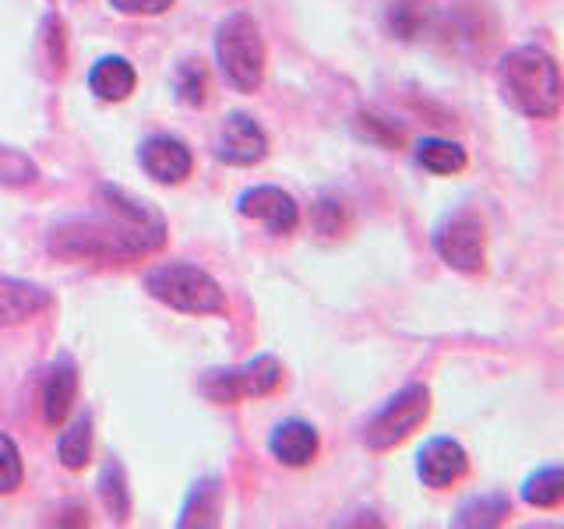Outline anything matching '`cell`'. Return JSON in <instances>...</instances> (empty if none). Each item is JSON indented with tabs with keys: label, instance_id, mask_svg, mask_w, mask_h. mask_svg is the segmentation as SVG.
I'll return each mask as SVG.
<instances>
[{
	"label": "cell",
	"instance_id": "cell-11",
	"mask_svg": "<svg viewBox=\"0 0 564 529\" xmlns=\"http://www.w3.org/2000/svg\"><path fill=\"white\" fill-rule=\"evenodd\" d=\"M466 469H469V455L452 438H434V441H427V445H423V452H420V463H416L420 481L427 484L431 490H448V487H455L466 476Z\"/></svg>",
	"mask_w": 564,
	"mask_h": 529
},
{
	"label": "cell",
	"instance_id": "cell-9",
	"mask_svg": "<svg viewBox=\"0 0 564 529\" xmlns=\"http://www.w3.org/2000/svg\"><path fill=\"white\" fill-rule=\"evenodd\" d=\"M240 216L247 219H258L272 229V234H293L296 223H300V208L293 202V194H286L282 187H272V184H258V187H247L240 194Z\"/></svg>",
	"mask_w": 564,
	"mask_h": 529
},
{
	"label": "cell",
	"instance_id": "cell-18",
	"mask_svg": "<svg viewBox=\"0 0 564 529\" xmlns=\"http://www.w3.org/2000/svg\"><path fill=\"white\" fill-rule=\"evenodd\" d=\"M511 516V505L505 494H484L458 508V516L452 519L455 526H501Z\"/></svg>",
	"mask_w": 564,
	"mask_h": 529
},
{
	"label": "cell",
	"instance_id": "cell-13",
	"mask_svg": "<svg viewBox=\"0 0 564 529\" xmlns=\"http://www.w3.org/2000/svg\"><path fill=\"white\" fill-rule=\"evenodd\" d=\"M317 449H322V438H317V431L311 428L307 420H286L279 423V428L272 431L269 438V452L279 458L282 466H311Z\"/></svg>",
	"mask_w": 564,
	"mask_h": 529
},
{
	"label": "cell",
	"instance_id": "cell-2",
	"mask_svg": "<svg viewBox=\"0 0 564 529\" xmlns=\"http://www.w3.org/2000/svg\"><path fill=\"white\" fill-rule=\"evenodd\" d=\"M498 85L511 110L533 120H554L561 114V71L540 46L508 50L498 64Z\"/></svg>",
	"mask_w": 564,
	"mask_h": 529
},
{
	"label": "cell",
	"instance_id": "cell-29",
	"mask_svg": "<svg viewBox=\"0 0 564 529\" xmlns=\"http://www.w3.org/2000/svg\"><path fill=\"white\" fill-rule=\"evenodd\" d=\"M120 14H163L173 8V0H110Z\"/></svg>",
	"mask_w": 564,
	"mask_h": 529
},
{
	"label": "cell",
	"instance_id": "cell-20",
	"mask_svg": "<svg viewBox=\"0 0 564 529\" xmlns=\"http://www.w3.org/2000/svg\"><path fill=\"white\" fill-rule=\"evenodd\" d=\"M522 498L533 508H557L564 501V473L557 466L536 469L522 487Z\"/></svg>",
	"mask_w": 564,
	"mask_h": 529
},
{
	"label": "cell",
	"instance_id": "cell-21",
	"mask_svg": "<svg viewBox=\"0 0 564 529\" xmlns=\"http://www.w3.org/2000/svg\"><path fill=\"white\" fill-rule=\"evenodd\" d=\"M427 11L431 0H392V8H388V29L399 40H416L423 25H427Z\"/></svg>",
	"mask_w": 564,
	"mask_h": 529
},
{
	"label": "cell",
	"instance_id": "cell-23",
	"mask_svg": "<svg viewBox=\"0 0 564 529\" xmlns=\"http://www.w3.org/2000/svg\"><path fill=\"white\" fill-rule=\"evenodd\" d=\"M99 494H102V501L106 508H110V516L113 519H128V511H131V494H128V484H123V466L120 463H106L102 476H99Z\"/></svg>",
	"mask_w": 564,
	"mask_h": 529
},
{
	"label": "cell",
	"instance_id": "cell-25",
	"mask_svg": "<svg viewBox=\"0 0 564 529\" xmlns=\"http://www.w3.org/2000/svg\"><path fill=\"white\" fill-rule=\"evenodd\" d=\"M357 128H360V134L367 141H375V145H381V149H395V145H402V138H405L395 120L378 117V114H360Z\"/></svg>",
	"mask_w": 564,
	"mask_h": 529
},
{
	"label": "cell",
	"instance_id": "cell-17",
	"mask_svg": "<svg viewBox=\"0 0 564 529\" xmlns=\"http://www.w3.org/2000/svg\"><path fill=\"white\" fill-rule=\"evenodd\" d=\"M416 163L427 170V173H437V176H452V173H463L466 170V149L455 145V141H445V138H423L416 145Z\"/></svg>",
	"mask_w": 564,
	"mask_h": 529
},
{
	"label": "cell",
	"instance_id": "cell-16",
	"mask_svg": "<svg viewBox=\"0 0 564 529\" xmlns=\"http://www.w3.org/2000/svg\"><path fill=\"white\" fill-rule=\"evenodd\" d=\"M219 511H223V487L216 476H205V481L194 484L187 494V505L181 511V526H219Z\"/></svg>",
	"mask_w": 564,
	"mask_h": 529
},
{
	"label": "cell",
	"instance_id": "cell-8",
	"mask_svg": "<svg viewBox=\"0 0 564 529\" xmlns=\"http://www.w3.org/2000/svg\"><path fill=\"white\" fill-rule=\"evenodd\" d=\"M216 155L229 166H254L269 155V134L247 114H229L216 138Z\"/></svg>",
	"mask_w": 564,
	"mask_h": 529
},
{
	"label": "cell",
	"instance_id": "cell-3",
	"mask_svg": "<svg viewBox=\"0 0 564 529\" xmlns=\"http://www.w3.org/2000/svg\"><path fill=\"white\" fill-rule=\"evenodd\" d=\"M216 61L223 78L237 88V93H258L264 82V40L251 14H229L216 29Z\"/></svg>",
	"mask_w": 564,
	"mask_h": 529
},
{
	"label": "cell",
	"instance_id": "cell-10",
	"mask_svg": "<svg viewBox=\"0 0 564 529\" xmlns=\"http://www.w3.org/2000/svg\"><path fill=\"white\" fill-rule=\"evenodd\" d=\"M138 163L155 184H181L194 170V155L181 138L173 134H152L138 152Z\"/></svg>",
	"mask_w": 564,
	"mask_h": 529
},
{
	"label": "cell",
	"instance_id": "cell-26",
	"mask_svg": "<svg viewBox=\"0 0 564 529\" xmlns=\"http://www.w3.org/2000/svg\"><path fill=\"white\" fill-rule=\"evenodd\" d=\"M35 181V163L18 149L0 145V184H32Z\"/></svg>",
	"mask_w": 564,
	"mask_h": 529
},
{
	"label": "cell",
	"instance_id": "cell-6",
	"mask_svg": "<svg viewBox=\"0 0 564 529\" xmlns=\"http://www.w3.org/2000/svg\"><path fill=\"white\" fill-rule=\"evenodd\" d=\"M434 251L437 258L452 264L455 272H484L487 261V234L484 219L469 208H455L434 226Z\"/></svg>",
	"mask_w": 564,
	"mask_h": 529
},
{
	"label": "cell",
	"instance_id": "cell-1",
	"mask_svg": "<svg viewBox=\"0 0 564 529\" xmlns=\"http://www.w3.org/2000/svg\"><path fill=\"white\" fill-rule=\"evenodd\" d=\"M99 216L67 219L50 229V251L64 261H134L155 255L166 240V223L145 202L120 187H102Z\"/></svg>",
	"mask_w": 564,
	"mask_h": 529
},
{
	"label": "cell",
	"instance_id": "cell-27",
	"mask_svg": "<svg viewBox=\"0 0 564 529\" xmlns=\"http://www.w3.org/2000/svg\"><path fill=\"white\" fill-rule=\"evenodd\" d=\"M314 229L322 237H339L346 229V208L335 198H322L314 205Z\"/></svg>",
	"mask_w": 564,
	"mask_h": 529
},
{
	"label": "cell",
	"instance_id": "cell-14",
	"mask_svg": "<svg viewBox=\"0 0 564 529\" xmlns=\"http://www.w3.org/2000/svg\"><path fill=\"white\" fill-rule=\"evenodd\" d=\"M75 396H78V367L64 353V357H57V364L50 367L46 385H43V420L50 428H61L67 420Z\"/></svg>",
	"mask_w": 564,
	"mask_h": 529
},
{
	"label": "cell",
	"instance_id": "cell-22",
	"mask_svg": "<svg viewBox=\"0 0 564 529\" xmlns=\"http://www.w3.org/2000/svg\"><path fill=\"white\" fill-rule=\"evenodd\" d=\"M173 88H176V99L187 102V106H205L208 102V71L202 61H184L176 67V78H173Z\"/></svg>",
	"mask_w": 564,
	"mask_h": 529
},
{
	"label": "cell",
	"instance_id": "cell-4",
	"mask_svg": "<svg viewBox=\"0 0 564 529\" xmlns=\"http://www.w3.org/2000/svg\"><path fill=\"white\" fill-rule=\"evenodd\" d=\"M145 290L181 314H223L226 311V293L216 279H212L198 264L187 261H170L159 264L145 276Z\"/></svg>",
	"mask_w": 564,
	"mask_h": 529
},
{
	"label": "cell",
	"instance_id": "cell-24",
	"mask_svg": "<svg viewBox=\"0 0 564 529\" xmlns=\"http://www.w3.org/2000/svg\"><path fill=\"white\" fill-rule=\"evenodd\" d=\"M22 481H25L22 452H18V445L8 434H0V494H14L22 487Z\"/></svg>",
	"mask_w": 564,
	"mask_h": 529
},
{
	"label": "cell",
	"instance_id": "cell-7",
	"mask_svg": "<svg viewBox=\"0 0 564 529\" xmlns=\"http://www.w3.org/2000/svg\"><path fill=\"white\" fill-rule=\"evenodd\" d=\"M279 385H282V364L264 353V357H254L240 370H208V378L202 381V392L212 402H240V399L272 396Z\"/></svg>",
	"mask_w": 564,
	"mask_h": 529
},
{
	"label": "cell",
	"instance_id": "cell-5",
	"mask_svg": "<svg viewBox=\"0 0 564 529\" xmlns=\"http://www.w3.org/2000/svg\"><path fill=\"white\" fill-rule=\"evenodd\" d=\"M431 417V388L427 385H405L402 392H395L388 399L381 410L367 420L364 428V445L370 452H388L402 445L405 438H410L423 420Z\"/></svg>",
	"mask_w": 564,
	"mask_h": 529
},
{
	"label": "cell",
	"instance_id": "cell-28",
	"mask_svg": "<svg viewBox=\"0 0 564 529\" xmlns=\"http://www.w3.org/2000/svg\"><path fill=\"white\" fill-rule=\"evenodd\" d=\"M43 46L50 50L46 64H53V71H57V75H64V22H61V18H46V25H43Z\"/></svg>",
	"mask_w": 564,
	"mask_h": 529
},
{
	"label": "cell",
	"instance_id": "cell-19",
	"mask_svg": "<svg viewBox=\"0 0 564 529\" xmlns=\"http://www.w3.org/2000/svg\"><path fill=\"white\" fill-rule=\"evenodd\" d=\"M88 455H93V420L88 417H78L70 428L61 434V463L78 473L88 466Z\"/></svg>",
	"mask_w": 564,
	"mask_h": 529
},
{
	"label": "cell",
	"instance_id": "cell-12",
	"mask_svg": "<svg viewBox=\"0 0 564 529\" xmlns=\"http://www.w3.org/2000/svg\"><path fill=\"white\" fill-rule=\"evenodd\" d=\"M50 304H53L50 290L35 287L29 279L0 276V328L25 325L35 314H43Z\"/></svg>",
	"mask_w": 564,
	"mask_h": 529
},
{
	"label": "cell",
	"instance_id": "cell-15",
	"mask_svg": "<svg viewBox=\"0 0 564 529\" xmlns=\"http://www.w3.org/2000/svg\"><path fill=\"white\" fill-rule=\"evenodd\" d=\"M138 85V71L128 57H102L88 71V88L102 102H123Z\"/></svg>",
	"mask_w": 564,
	"mask_h": 529
}]
</instances>
